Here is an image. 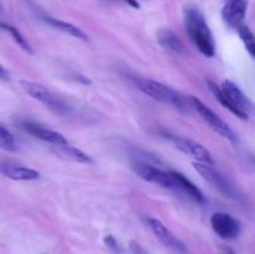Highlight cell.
Segmentation results:
<instances>
[{
    "instance_id": "6da1fadb",
    "label": "cell",
    "mask_w": 255,
    "mask_h": 254,
    "mask_svg": "<svg viewBox=\"0 0 255 254\" xmlns=\"http://www.w3.org/2000/svg\"><path fill=\"white\" fill-rule=\"evenodd\" d=\"M183 19L187 32L197 49L204 56L213 57L216 54V42L201 9L197 5L187 4L183 7Z\"/></svg>"
},
{
    "instance_id": "7a4b0ae2",
    "label": "cell",
    "mask_w": 255,
    "mask_h": 254,
    "mask_svg": "<svg viewBox=\"0 0 255 254\" xmlns=\"http://www.w3.org/2000/svg\"><path fill=\"white\" fill-rule=\"evenodd\" d=\"M209 90L214 95L219 104L226 107L227 110L236 115L237 117L242 120H248L249 115L253 111V104L249 100V97L239 89L238 85L234 82L226 80L223 81L222 86L216 85V82L208 80Z\"/></svg>"
},
{
    "instance_id": "3957f363",
    "label": "cell",
    "mask_w": 255,
    "mask_h": 254,
    "mask_svg": "<svg viewBox=\"0 0 255 254\" xmlns=\"http://www.w3.org/2000/svg\"><path fill=\"white\" fill-rule=\"evenodd\" d=\"M136 85L142 92H144V94L148 95L152 99L157 100V101L171 105L173 107H178V109L184 107L183 96L172 87L167 86V85H163L151 79H144V77L137 79Z\"/></svg>"
},
{
    "instance_id": "277c9868",
    "label": "cell",
    "mask_w": 255,
    "mask_h": 254,
    "mask_svg": "<svg viewBox=\"0 0 255 254\" xmlns=\"http://www.w3.org/2000/svg\"><path fill=\"white\" fill-rule=\"evenodd\" d=\"M189 101H191L192 106L196 109V111L198 112L199 116L208 124V126L211 127L213 131H216L217 133L221 134L223 138L228 139V141L233 142V143L237 141V136L236 133H234L233 129H232L231 127H229V125L226 124L213 110L209 109L206 104H203L201 100L197 99V97L194 96L189 97Z\"/></svg>"
},
{
    "instance_id": "5b68a950",
    "label": "cell",
    "mask_w": 255,
    "mask_h": 254,
    "mask_svg": "<svg viewBox=\"0 0 255 254\" xmlns=\"http://www.w3.org/2000/svg\"><path fill=\"white\" fill-rule=\"evenodd\" d=\"M20 85H21L22 90L30 97H32L36 101H40L41 104L46 105L50 109H54L56 111H62V110L66 109L64 101L60 97H57L55 94H52L44 85L37 84V82L34 81H27V80H21Z\"/></svg>"
},
{
    "instance_id": "8992f818",
    "label": "cell",
    "mask_w": 255,
    "mask_h": 254,
    "mask_svg": "<svg viewBox=\"0 0 255 254\" xmlns=\"http://www.w3.org/2000/svg\"><path fill=\"white\" fill-rule=\"evenodd\" d=\"M211 226L222 239L231 241L241 233V223L233 216L224 212H217L211 217Z\"/></svg>"
},
{
    "instance_id": "52a82bcc",
    "label": "cell",
    "mask_w": 255,
    "mask_h": 254,
    "mask_svg": "<svg viewBox=\"0 0 255 254\" xmlns=\"http://www.w3.org/2000/svg\"><path fill=\"white\" fill-rule=\"evenodd\" d=\"M133 171L136 172L137 176L141 177L144 181L159 184L164 188L176 189V184H174L171 174L152 166V164L146 163V162H136L133 164Z\"/></svg>"
},
{
    "instance_id": "ba28073f",
    "label": "cell",
    "mask_w": 255,
    "mask_h": 254,
    "mask_svg": "<svg viewBox=\"0 0 255 254\" xmlns=\"http://www.w3.org/2000/svg\"><path fill=\"white\" fill-rule=\"evenodd\" d=\"M172 141H173L174 146L179 149L183 153L188 154V156L193 157L194 159H197V162H202V163L207 164H213L214 159L212 157L211 152L201 144L199 142L194 141L192 138H187V137H178L174 136L172 137Z\"/></svg>"
},
{
    "instance_id": "9c48e42d",
    "label": "cell",
    "mask_w": 255,
    "mask_h": 254,
    "mask_svg": "<svg viewBox=\"0 0 255 254\" xmlns=\"http://www.w3.org/2000/svg\"><path fill=\"white\" fill-rule=\"evenodd\" d=\"M147 223H148V227L152 231V233L157 237V239L163 246L172 248L176 252H179V253H186L187 247L177 237H174L172 232L161 221L156 218H148L147 219Z\"/></svg>"
},
{
    "instance_id": "30bf717a",
    "label": "cell",
    "mask_w": 255,
    "mask_h": 254,
    "mask_svg": "<svg viewBox=\"0 0 255 254\" xmlns=\"http://www.w3.org/2000/svg\"><path fill=\"white\" fill-rule=\"evenodd\" d=\"M193 167L208 183H211L214 188L219 189L223 192L224 194L232 196L233 194V187L228 182V179L224 176H222L217 169L211 167L207 163H202V162H193Z\"/></svg>"
},
{
    "instance_id": "8fae6325",
    "label": "cell",
    "mask_w": 255,
    "mask_h": 254,
    "mask_svg": "<svg viewBox=\"0 0 255 254\" xmlns=\"http://www.w3.org/2000/svg\"><path fill=\"white\" fill-rule=\"evenodd\" d=\"M248 2L247 0H227L222 9V16L224 22L232 29H237L239 25L243 24V20L247 15Z\"/></svg>"
},
{
    "instance_id": "7c38bea8",
    "label": "cell",
    "mask_w": 255,
    "mask_h": 254,
    "mask_svg": "<svg viewBox=\"0 0 255 254\" xmlns=\"http://www.w3.org/2000/svg\"><path fill=\"white\" fill-rule=\"evenodd\" d=\"M0 173L12 181H36L40 178V173L36 169L9 161L0 163Z\"/></svg>"
},
{
    "instance_id": "4fadbf2b",
    "label": "cell",
    "mask_w": 255,
    "mask_h": 254,
    "mask_svg": "<svg viewBox=\"0 0 255 254\" xmlns=\"http://www.w3.org/2000/svg\"><path fill=\"white\" fill-rule=\"evenodd\" d=\"M21 127L31 136L36 137V138L41 139V141L49 142V143L55 144V146H64L67 144V139L65 138L64 134L59 133L56 131H52V129L45 128V127L40 126V125L34 124V122L25 121L21 124Z\"/></svg>"
},
{
    "instance_id": "5bb4252c",
    "label": "cell",
    "mask_w": 255,
    "mask_h": 254,
    "mask_svg": "<svg viewBox=\"0 0 255 254\" xmlns=\"http://www.w3.org/2000/svg\"><path fill=\"white\" fill-rule=\"evenodd\" d=\"M168 173L171 174L172 179H173L174 184H176V189H181L188 197H191L194 202L197 203H203L204 202V196L201 192V189L193 183V182L189 181L186 176H183L182 173L176 171H168Z\"/></svg>"
},
{
    "instance_id": "9a60e30c",
    "label": "cell",
    "mask_w": 255,
    "mask_h": 254,
    "mask_svg": "<svg viewBox=\"0 0 255 254\" xmlns=\"http://www.w3.org/2000/svg\"><path fill=\"white\" fill-rule=\"evenodd\" d=\"M157 41L163 49L174 54H181L184 50L181 39L169 29H159L157 31Z\"/></svg>"
},
{
    "instance_id": "2e32d148",
    "label": "cell",
    "mask_w": 255,
    "mask_h": 254,
    "mask_svg": "<svg viewBox=\"0 0 255 254\" xmlns=\"http://www.w3.org/2000/svg\"><path fill=\"white\" fill-rule=\"evenodd\" d=\"M45 21L49 25H51L52 27H55V29L60 30V31L62 32H66V34L71 35V36L76 37V39L82 40V41H87V40H89L87 35L85 34L80 27L75 26L71 22L62 21V20L55 19V17H45Z\"/></svg>"
},
{
    "instance_id": "e0dca14e",
    "label": "cell",
    "mask_w": 255,
    "mask_h": 254,
    "mask_svg": "<svg viewBox=\"0 0 255 254\" xmlns=\"http://www.w3.org/2000/svg\"><path fill=\"white\" fill-rule=\"evenodd\" d=\"M237 31H238L239 37H241L242 41L246 45L247 51L249 52L252 57L255 56V42H254V35L252 32V30L249 29L247 25L242 24L237 27Z\"/></svg>"
},
{
    "instance_id": "ac0fdd59",
    "label": "cell",
    "mask_w": 255,
    "mask_h": 254,
    "mask_svg": "<svg viewBox=\"0 0 255 254\" xmlns=\"http://www.w3.org/2000/svg\"><path fill=\"white\" fill-rule=\"evenodd\" d=\"M0 27L4 30H6V31L11 35L12 39L16 41V44H19V46L21 47L22 50H25V51L29 52V54H32V49H31V46H30V44L26 41V39L24 37V35H22L21 32L16 29V27L12 26V25L6 24V22H0Z\"/></svg>"
},
{
    "instance_id": "d6986e66",
    "label": "cell",
    "mask_w": 255,
    "mask_h": 254,
    "mask_svg": "<svg viewBox=\"0 0 255 254\" xmlns=\"http://www.w3.org/2000/svg\"><path fill=\"white\" fill-rule=\"evenodd\" d=\"M0 149L9 152L16 151V142H15L14 136L6 127L1 125H0Z\"/></svg>"
},
{
    "instance_id": "ffe728a7",
    "label": "cell",
    "mask_w": 255,
    "mask_h": 254,
    "mask_svg": "<svg viewBox=\"0 0 255 254\" xmlns=\"http://www.w3.org/2000/svg\"><path fill=\"white\" fill-rule=\"evenodd\" d=\"M67 156L71 157L72 159L77 162H81V163H92V158L87 153H85L84 151H81L80 148L74 146H70L69 143L64 144V146H59Z\"/></svg>"
},
{
    "instance_id": "44dd1931",
    "label": "cell",
    "mask_w": 255,
    "mask_h": 254,
    "mask_svg": "<svg viewBox=\"0 0 255 254\" xmlns=\"http://www.w3.org/2000/svg\"><path fill=\"white\" fill-rule=\"evenodd\" d=\"M104 242H105V244H106L107 248H109L110 251L114 252V253H116V254H121L122 253L121 244H120L119 242H117V239L114 238V237H112V236H106V237H105Z\"/></svg>"
},
{
    "instance_id": "7402d4cb",
    "label": "cell",
    "mask_w": 255,
    "mask_h": 254,
    "mask_svg": "<svg viewBox=\"0 0 255 254\" xmlns=\"http://www.w3.org/2000/svg\"><path fill=\"white\" fill-rule=\"evenodd\" d=\"M0 79H2V80L9 79V72L6 71V69H5L2 65H0Z\"/></svg>"
},
{
    "instance_id": "603a6c76",
    "label": "cell",
    "mask_w": 255,
    "mask_h": 254,
    "mask_svg": "<svg viewBox=\"0 0 255 254\" xmlns=\"http://www.w3.org/2000/svg\"><path fill=\"white\" fill-rule=\"evenodd\" d=\"M76 79L79 80L80 82H82V84H84V85H91V80H90L89 77L81 76V75H77Z\"/></svg>"
},
{
    "instance_id": "cb8c5ba5",
    "label": "cell",
    "mask_w": 255,
    "mask_h": 254,
    "mask_svg": "<svg viewBox=\"0 0 255 254\" xmlns=\"http://www.w3.org/2000/svg\"><path fill=\"white\" fill-rule=\"evenodd\" d=\"M124 1H126L129 6L134 7V9H139L141 7V5H139V2L137 0H124Z\"/></svg>"
},
{
    "instance_id": "d4e9b609",
    "label": "cell",
    "mask_w": 255,
    "mask_h": 254,
    "mask_svg": "<svg viewBox=\"0 0 255 254\" xmlns=\"http://www.w3.org/2000/svg\"><path fill=\"white\" fill-rule=\"evenodd\" d=\"M224 253L226 254H237L236 252H234L232 248H229V247H226V248H224Z\"/></svg>"
},
{
    "instance_id": "484cf974",
    "label": "cell",
    "mask_w": 255,
    "mask_h": 254,
    "mask_svg": "<svg viewBox=\"0 0 255 254\" xmlns=\"http://www.w3.org/2000/svg\"><path fill=\"white\" fill-rule=\"evenodd\" d=\"M0 10H1V5H0Z\"/></svg>"
}]
</instances>
